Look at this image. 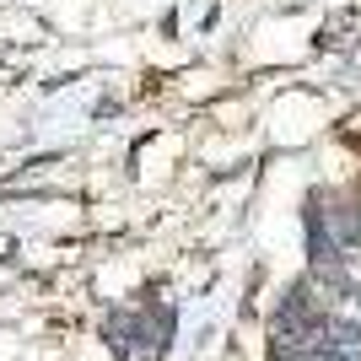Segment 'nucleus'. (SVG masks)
<instances>
[{
	"label": "nucleus",
	"mask_w": 361,
	"mask_h": 361,
	"mask_svg": "<svg viewBox=\"0 0 361 361\" xmlns=\"http://www.w3.org/2000/svg\"><path fill=\"white\" fill-rule=\"evenodd\" d=\"M173 340V307H130V313L108 318V345L124 361H157Z\"/></svg>",
	"instance_id": "obj_1"
}]
</instances>
